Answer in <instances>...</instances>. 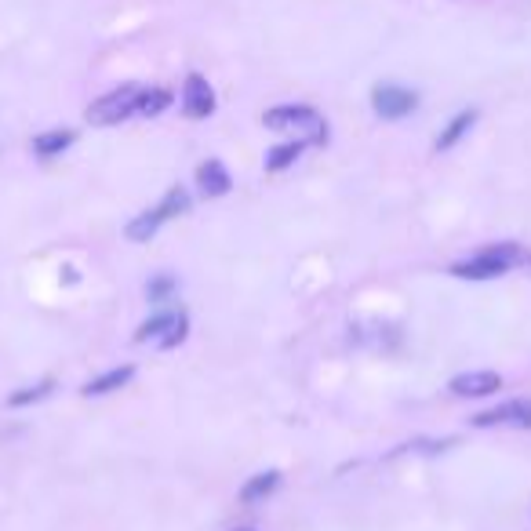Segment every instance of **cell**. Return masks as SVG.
I'll return each mask as SVG.
<instances>
[{"mask_svg":"<svg viewBox=\"0 0 531 531\" xmlns=\"http://www.w3.org/2000/svg\"><path fill=\"white\" fill-rule=\"evenodd\" d=\"M139 95H142V88L124 84V88H117V91H110V95H102V99L91 102L84 117H88L91 124H99V128L121 124V121H128L131 113L139 110Z\"/></svg>","mask_w":531,"mask_h":531,"instance_id":"obj_3","label":"cell"},{"mask_svg":"<svg viewBox=\"0 0 531 531\" xmlns=\"http://www.w3.org/2000/svg\"><path fill=\"white\" fill-rule=\"evenodd\" d=\"M175 277H168V273H161V277H153L150 284H146V295H150V302H168L171 295H175Z\"/></svg>","mask_w":531,"mask_h":531,"instance_id":"obj_19","label":"cell"},{"mask_svg":"<svg viewBox=\"0 0 531 531\" xmlns=\"http://www.w3.org/2000/svg\"><path fill=\"white\" fill-rule=\"evenodd\" d=\"M502 390V375L499 371H462L451 379V393L455 397H491Z\"/></svg>","mask_w":531,"mask_h":531,"instance_id":"obj_8","label":"cell"},{"mask_svg":"<svg viewBox=\"0 0 531 531\" xmlns=\"http://www.w3.org/2000/svg\"><path fill=\"white\" fill-rule=\"evenodd\" d=\"M473 124H477V113H473V110H462L459 117H455V121H451L448 128L441 131V139H437V150H451V146H455V142H459L462 135H466V131L473 128Z\"/></svg>","mask_w":531,"mask_h":531,"instance_id":"obj_14","label":"cell"},{"mask_svg":"<svg viewBox=\"0 0 531 531\" xmlns=\"http://www.w3.org/2000/svg\"><path fill=\"white\" fill-rule=\"evenodd\" d=\"M157 211H161L164 219H175V215H186V211H190V193L182 190V186H171V190L164 193V201L157 204Z\"/></svg>","mask_w":531,"mask_h":531,"instance_id":"obj_17","label":"cell"},{"mask_svg":"<svg viewBox=\"0 0 531 531\" xmlns=\"http://www.w3.org/2000/svg\"><path fill=\"white\" fill-rule=\"evenodd\" d=\"M233 531H255V528H233Z\"/></svg>","mask_w":531,"mask_h":531,"instance_id":"obj_20","label":"cell"},{"mask_svg":"<svg viewBox=\"0 0 531 531\" xmlns=\"http://www.w3.org/2000/svg\"><path fill=\"white\" fill-rule=\"evenodd\" d=\"M510 270H531V251L513 241L491 244V248L477 251L473 259H462L451 266V273L462 281H491V277H502Z\"/></svg>","mask_w":531,"mask_h":531,"instance_id":"obj_1","label":"cell"},{"mask_svg":"<svg viewBox=\"0 0 531 531\" xmlns=\"http://www.w3.org/2000/svg\"><path fill=\"white\" fill-rule=\"evenodd\" d=\"M73 139H77L73 131H62V128L59 131H44V135L33 139V153H37V157H59L62 150H70Z\"/></svg>","mask_w":531,"mask_h":531,"instance_id":"obj_11","label":"cell"},{"mask_svg":"<svg viewBox=\"0 0 531 531\" xmlns=\"http://www.w3.org/2000/svg\"><path fill=\"white\" fill-rule=\"evenodd\" d=\"M473 426H481V430H491V426L531 430V401L517 397V401H506V404H499V408L481 411V415H473Z\"/></svg>","mask_w":531,"mask_h":531,"instance_id":"obj_6","label":"cell"},{"mask_svg":"<svg viewBox=\"0 0 531 531\" xmlns=\"http://www.w3.org/2000/svg\"><path fill=\"white\" fill-rule=\"evenodd\" d=\"M371 106H375L382 121H401V117H408L419 106V95L401 88V84H379V88L371 91Z\"/></svg>","mask_w":531,"mask_h":531,"instance_id":"obj_5","label":"cell"},{"mask_svg":"<svg viewBox=\"0 0 531 531\" xmlns=\"http://www.w3.org/2000/svg\"><path fill=\"white\" fill-rule=\"evenodd\" d=\"M164 222H168V219H164V215H161L157 208H153V211H142L139 219H131V222H128V230H124V233H128L131 241H150V237H157V230H161Z\"/></svg>","mask_w":531,"mask_h":531,"instance_id":"obj_13","label":"cell"},{"mask_svg":"<svg viewBox=\"0 0 531 531\" xmlns=\"http://www.w3.org/2000/svg\"><path fill=\"white\" fill-rule=\"evenodd\" d=\"M131 379H135V368H131V364L113 368V371H106V375H99V379H91L88 386H84V397H106V393H113V390H124Z\"/></svg>","mask_w":531,"mask_h":531,"instance_id":"obj_10","label":"cell"},{"mask_svg":"<svg viewBox=\"0 0 531 531\" xmlns=\"http://www.w3.org/2000/svg\"><path fill=\"white\" fill-rule=\"evenodd\" d=\"M182 110H186V117H193V121H204V117L215 113V91H211V84L204 81L201 73H190V77H186Z\"/></svg>","mask_w":531,"mask_h":531,"instance_id":"obj_7","label":"cell"},{"mask_svg":"<svg viewBox=\"0 0 531 531\" xmlns=\"http://www.w3.org/2000/svg\"><path fill=\"white\" fill-rule=\"evenodd\" d=\"M197 182H201V193L204 197H226L233 186L230 171L222 168L219 161H204L201 168H197Z\"/></svg>","mask_w":531,"mask_h":531,"instance_id":"obj_9","label":"cell"},{"mask_svg":"<svg viewBox=\"0 0 531 531\" xmlns=\"http://www.w3.org/2000/svg\"><path fill=\"white\" fill-rule=\"evenodd\" d=\"M262 124L273 131H299L306 146L310 142H324V135H328L321 113L313 110V106H277V110H270L262 117Z\"/></svg>","mask_w":531,"mask_h":531,"instance_id":"obj_2","label":"cell"},{"mask_svg":"<svg viewBox=\"0 0 531 531\" xmlns=\"http://www.w3.org/2000/svg\"><path fill=\"white\" fill-rule=\"evenodd\" d=\"M168 106H171V91L150 88V91H142L139 95V110L135 113H142V117H157V113H164Z\"/></svg>","mask_w":531,"mask_h":531,"instance_id":"obj_16","label":"cell"},{"mask_svg":"<svg viewBox=\"0 0 531 531\" xmlns=\"http://www.w3.org/2000/svg\"><path fill=\"white\" fill-rule=\"evenodd\" d=\"M48 393H51V379H44V382H37V386H26V390L11 393L8 404L11 408H26V404H33V401H44Z\"/></svg>","mask_w":531,"mask_h":531,"instance_id":"obj_18","label":"cell"},{"mask_svg":"<svg viewBox=\"0 0 531 531\" xmlns=\"http://www.w3.org/2000/svg\"><path fill=\"white\" fill-rule=\"evenodd\" d=\"M186 328H190V321L182 313H157L146 324H139L135 342H157L161 350H171V346H179L186 339Z\"/></svg>","mask_w":531,"mask_h":531,"instance_id":"obj_4","label":"cell"},{"mask_svg":"<svg viewBox=\"0 0 531 531\" xmlns=\"http://www.w3.org/2000/svg\"><path fill=\"white\" fill-rule=\"evenodd\" d=\"M277 484H281V473H277V470L259 473V477H251V481L241 488V502H262L266 495H273V491H277Z\"/></svg>","mask_w":531,"mask_h":531,"instance_id":"obj_12","label":"cell"},{"mask_svg":"<svg viewBox=\"0 0 531 531\" xmlns=\"http://www.w3.org/2000/svg\"><path fill=\"white\" fill-rule=\"evenodd\" d=\"M306 150V142L295 139V142H284V146H273L270 157H266V171H284L291 164L299 161V153Z\"/></svg>","mask_w":531,"mask_h":531,"instance_id":"obj_15","label":"cell"}]
</instances>
